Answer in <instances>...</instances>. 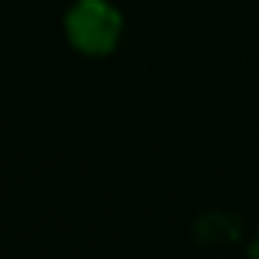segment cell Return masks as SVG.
<instances>
[{
    "mask_svg": "<svg viewBox=\"0 0 259 259\" xmlns=\"http://www.w3.org/2000/svg\"><path fill=\"white\" fill-rule=\"evenodd\" d=\"M66 36L85 56H105L121 36V13L108 0H76L66 13Z\"/></svg>",
    "mask_w": 259,
    "mask_h": 259,
    "instance_id": "cell-1",
    "label": "cell"
}]
</instances>
